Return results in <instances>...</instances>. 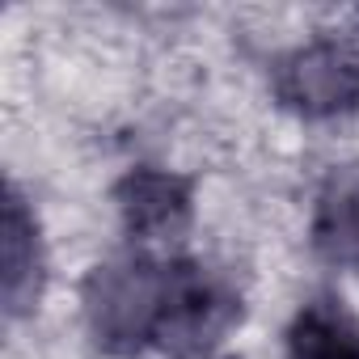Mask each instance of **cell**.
Listing matches in <instances>:
<instances>
[{
	"label": "cell",
	"mask_w": 359,
	"mask_h": 359,
	"mask_svg": "<svg viewBox=\"0 0 359 359\" xmlns=\"http://www.w3.org/2000/svg\"><path fill=\"white\" fill-rule=\"evenodd\" d=\"M309 237L330 266H359V165L330 169L313 203Z\"/></svg>",
	"instance_id": "obj_5"
},
{
	"label": "cell",
	"mask_w": 359,
	"mask_h": 359,
	"mask_svg": "<svg viewBox=\"0 0 359 359\" xmlns=\"http://www.w3.org/2000/svg\"><path fill=\"white\" fill-rule=\"evenodd\" d=\"M0 262H5V313L9 321L30 317L43 300L47 283V250L39 233V216L18 187L5 191V224H0Z\"/></svg>",
	"instance_id": "obj_4"
},
{
	"label": "cell",
	"mask_w": 359,
	"mask_h": 359,
	"mask_svg": "<svg viewBox=\"0 0 359 359\" xmlns=\"http://www.w3.org/2000/svg\"><path fill=\"white\" fill-rule=\"evenodd\" d=\"M114 208L127 237L152 254V245H169L191 229L195 216V187L182 173H169L156 165L127 169L114 187Z\"/></svg>",
	"instance_id": "obj_3"
},
{
	"label": "cell",
	"mask_w": 359,
	"mask_h": 359,
	"mask_svg": "<svg viewBox=\"0 0 359 359\" xmlns=\"http://www.w3.org/2000/svg\"><path fill=\"white\" fill-rule=\"evenodd\" d=\"M287 359H359V313L342 296H313L287 325Z\"/></svg>",
	"instance_id": "obj_6"
},
{
	"label": "cell",
	"mask_w": 359,
	"mask_h": 359,
	"mask_svg": "<svg viewBox=\"0 0 359 359\" xmlns=\"http://www.w3.org/2000/svg\"><path fill=\"white\" fill-rule=\"evenodd\" d=\"M169 292L173 262L131 250L93 266L85 279V325L93 342L110 355H140L165 342L169 330Z\"/></svg>",
	"instance_id": "obj_1"
},
{
	"label": "cell",
	"mask_w": 359,
	"mask_h": 359,
	"mask_svg": "<svg viewBox=\"0 0 359 359\" xmlns=\"http://www.w3.org/2000/svg\"><path fill=\"white\" fill-rule=\"evenodd\" d=\"M271 89L283 110L313 123L351 114L359 106V51L338 39L304 43L275 64Z\"/></svg>",
	"instance_id": "obj_2"
}]
</instances>
